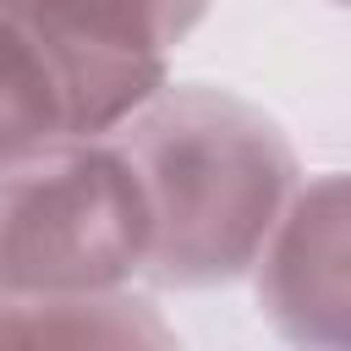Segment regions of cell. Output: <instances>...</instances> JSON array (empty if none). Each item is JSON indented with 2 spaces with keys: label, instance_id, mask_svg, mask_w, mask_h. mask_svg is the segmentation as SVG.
Masks as SVG:
<instances>
[{
  "label": "cell",
  "instance_id": "obj_4",
  "mask_svg": "<svg viewBox=\"0 0 351 351\" xmlns=\"http://www.w3.org/2000/svg\"><path fill=\"white\" fill-rule=\"evenodd\" d=\"M351 203L346 176L324 170L296 186L263 236L247 274H258V313L280 340L302 351H346L351 346Z\"/></svg>",
  "mask_w": 351,
  "mask_h": 351
},
{
  "label": "cell",
  "instance_id": "obj_3",
  "mask_svg": "<svg viewBox=\"0 0 351 351\" xmlns=\"http://www.w3.org/2000/svg\"><path fill=\"white\" fill-rule=\"evenodd\" d=\"M49 49L77 137H110L165 88L170 49L203 22L208 0H0Z\"/></svg>",
  "mask_w": 351,
  "mask_h": 351
},
{
  "label": "cell",
  "instance_id": "obj_2",
  "mask_svg": "<svg viewBox=\"0 0 351 351\" xmlns=\"http://www.w3.org/2000/svg\"><path fill=\"white\" fill-rule=\"evenodd\" d=\"M148 203L115 137H60L0 165V291H126L148 263Z\"/></svg>",
  "mask_w": 351,
  "mask_h": 351
},
{
  "label": "cell",
  "instance_id": "obj_5",
  "mask_svg": "<svg viewBox=\"0 0 351 351\" xmlns=\"http://www.w3.org/2000/svg\"><path fill=\"white\" fill-rule=\"evenodd\" d=\"M0 351H181L165 313L132 291L11 296L0 291Z\"/></svg>",
  "mask_w": 351,
  "mask_h": 351
},
{
  "label": "cell",
  "instance_id": "obj_1",
  "mask_svg": "<svg viewBox=\"0 0 351 351\" xmlns=\"http://www.w3.org/2000/svg\"><path fill=\"white\" fill-rule=\"evenodd\" d=\"M110 137L148 203L143 280L165 291L241 280L296 192L291 137L230 88H159Z\"/></svg>",
  "mask_w": 351,
  "mask_h": 351
},
{
  "label": "cell",
  "instance_id": "obj_6",
  "mask_svg": "<svg viewBox=\"0 0 351 351\" xmlns=\"http://www.w3.org/2000/svg\"><path fill=\"white\" fill-rule=\"evenodd\" d=\"M77 137L66 82L22 16L0 5V165Z\"/></svg>",
  "mask_w": 351,
  "mask_h": 351
}]
</instances>
